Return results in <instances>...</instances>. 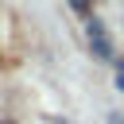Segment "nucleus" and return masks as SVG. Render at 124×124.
Masks as SVG:
<instances>
[{"label": "nucleus", "instance_id": "nucleus-1", "mask_svg": "<svg viewBox=\"0 0 124 124\" xmlns=\"http://www.w3.org/2000/svg\"><path fill=\"white\" fill-rule=\"evenodd\" d=\"M85 39H89V46H93V54H97L101 62H112V43H108V35H105L101 19L85 16Z\"/></svg>", "mask_w": 124, "mask_h": 124}, {"label": "nucleus", "instance_id": "nucleus-2", "mask_svg": "<svg viewBox=\"0 0 124 124\" xmlns=\"http://www.w3.org/2000/svg\"><path fill=\"white\" fill-rule=\"evenodd\" d=\"M70 8H74V12H81V16H89V0H70Z\"/></svg>", "mask_w": 124, "mask_h": 124}]
</instances>
